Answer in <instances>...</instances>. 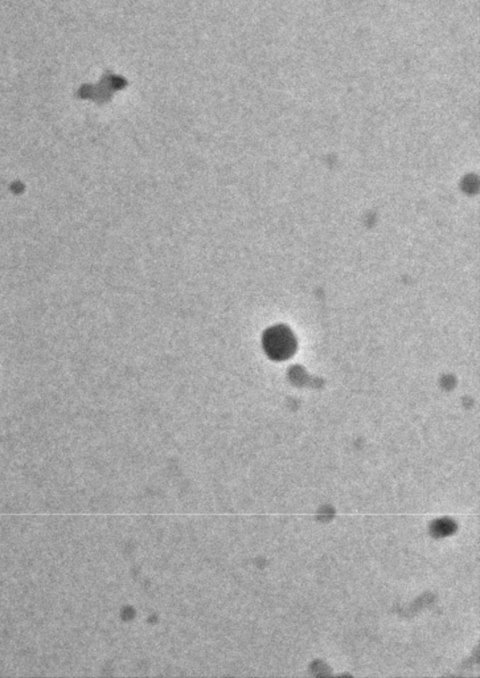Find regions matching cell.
<instances>
[{"instance_id":"obj_1","label":"cell","mask_w":480,"mask_h":678,"mask_svg":"<svg viewBox=\"0 0 480 678\" xmlns=\"http://www.w3.org/2000/svg\"><path fill=\"white\" fill-rule=\"evenodd\" d=\"M265 347L274 356H287L294 349V342L285 330L274 329L265 337Z\"/></svg>"}]
</instances>
